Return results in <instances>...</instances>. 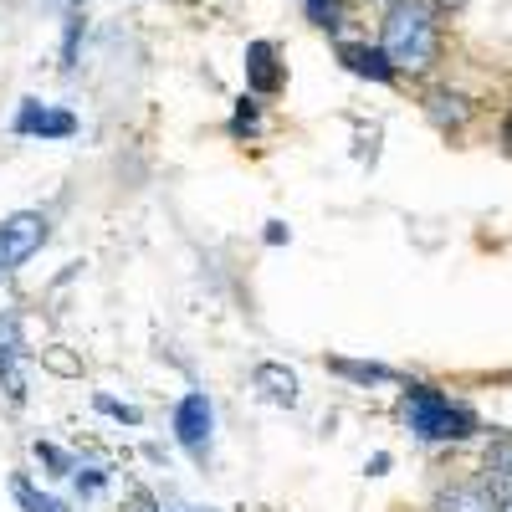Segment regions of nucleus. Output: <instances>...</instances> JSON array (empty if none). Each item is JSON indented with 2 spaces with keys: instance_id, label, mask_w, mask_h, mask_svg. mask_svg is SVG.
Masks as SVG:
<instances>
[{
  "instance_id": "19",
  "label": "nucleus",
  "mask_w": 512,
  "mask_h": 512,
  "mask_svg": "<svg viewBox=\"0 0 512 512\" xmlns=\"http://www.w3.org/2000/svg\"><path fill=\"white\" fill-rule=\"evenodd\" d=\"M497 512H512V502H502V507H497Z\"/></svg>"
},
{
  "instance_id": "13",
  "label": "nucleus",
  "mask_w": 512,
  "mask_h": 512,
  "mask_svg": "<svg viewBox=\"0 0 512 512\" xmlns=\"http://www.w3.org/2000/svg\"><path fill=\"white\" fill-rule=\"evenodd\" d=\"M431 118H436L441 128H461V123H466V108H461V98L436 93V98H431Z\"/></svg>"
},
{
  "instance_id": "1",
  "label": "nucleus",
  "mask_w": 512,
  "mask_h": 512,
  "mask_svg": "<svg viewBox=\"0 0 512 512\" xmlns=\"http://www.w3.org/2000/svg\"><path fill=\"white\" fill-rule=\"evenodd\" d=\"M379 52L390 57L395 72H431L441 52V26L431 0H395L390 16H384Z\"/></svg>"
},
{
  "instance_id": "6",
  "label": "nucleus",
  "mask_w": 512,
  "mask_h": 512,
  "mask_svg": "<svg viewBox=\"0 0 512 512\" xmlns=\"http://www.w3.org/2000/svg\"><path fill=\"white\" fill-rule=\"evenodd\" d=\"M482 482L497 492V502H512V436H497V441L487 446Z\"/></svg>"
},
{
  "instance_id": "5",
  "label": "nucleus",
  "mask_w": 512,
  "mask_h": 512,
  "mask_svg": "<svg viewBox=\"0 0 512 512\" xmlns=\"http://www.w3.org/2000/svg\"><path fill=\"white\" fill-rule=\"evenodd\" d=\"M497 492L487 482H451L436 492V512H497Z\"/></svg>"
},
{
  "instance_id": "18",
  "label": "nucleus",
  "mask_w": 512,
  "mask_h": 512,
  "mask_svg": "<svg viewBox=\"0 0 512 512\" xmlns=\"http://www.w3.org/2000/svg\"><path fill=\"white\" fill-rule=\"evenodd\" d=\"M436 6H446V11H456V6H461V0H436Z\"/></svg>"
},
{
  "instance_id": "16",
  "label": "nucleus",
  "mask_w": 512,
  "mask_h": 512,
  "mask_svg": "<svg viewBox=\"0 0 512 512\" xmlns=\"http://www.w3.org/2000/svg\"><path fill=\"white\" fill-rule=\"evenodd\" d=\"M47 364H52L57 374H82V369H77V359H67L62 349H47Z\"/></svg>"
},
{
  "instance_id": "4",
  "label": "nucleus",
  "mask_w": 512,
  "mask_h": 512,
  "mask_svg": "<svg viewBox=\"0 0 512 512\" xmlns=\"http://www.w3.org/2000/svg\"><path fill=\"white\" fill-rule=\"evenodd\" d=\"M175 441L190 456H205L210 451V400L205 395H185L180 400V410H175Z\"/></svg>"
},
{
  "instance_id": "12",
  "label": "nucleus",
  "mask_w": 512,
  "mask_h": 512,
  "mask_svg": "<svg viewBox=\"0 0 512 512\" xmlns=\"http://www.w3.org/2000/svg\"><path fill=\"white\" fill-rule=\"evenodd\" d=\"M328 369L344 374V379H354V384H395V379H400L395 369H384V364H359V359H328Z\"/></svg>"
},
{
  "instance_id": "9",
  "label": "nucleus",
  "mask_w": 512,
  "mask_h": 512,
  "mask_svg": "<svg viewBox=\"0 0 512 512\" xmlns=\"http://www.w3.org/2000/svg\"><path fill=\"white\" fill-rule=\"evenodd\" d=\"M251 384H256V390H262L272 405H297V374L282 369V364H256Z\"/></svg>"
},
{
  "instance_id": "20",
  "label": "nucleus",
  "mask_w": 512,
  "mask_h": 512,
  "mask_svg": "<svg viewBox=\"0 0 512 512\" xmlns=\"http://www.w3.org/2000/svg\"><path fill=\"white\" fill-rule=\"evenodd\" d=\"M62 6H82V0H62Z\"/></svg>"
},
{
  "instance_id": "17",
  "label": "nucleus",
  "mask_w": 512,
  "mask_h": 512,
  "mask_svg": "<svg viewBox=\"0 0 512 512\" xmlns=\"http://www.w3.org/2000/svg\"><path fill=\"white\" fill-rule=\"evenodd\" d=\"M231 128H236V134H241V128H256V108H251V98L236 108V123H231Z\"/></svg>"
},
{
  "instance_id": "2",
  "label": "nucleus",
  "mask_w": 512,
  "mask_h": 512,
  "mask_svg": "<svg viewBox=\"0 0 512 512\" xmlns=\"http://www.w3.org/2000/svg\"><path fill=\"white\" fill-rule=\"evenodd\" d=\"M400 415L420 441H466L477 425L461 405H451L441 390H431V384H410L405 400H400Z\"/></svg>"
},
{
  "instance_id": "14",
  "label": "nucleus",
  "mask_w": 512,
  "mask_h": 512,
  "mask_svg": "<svg viewBox=\"0 0 512 512\" xmlns=\"http://www.w3.org/2000/svg\"><path fill=\"white\" fill-rule=\"evenodd\" d=\"M11 492H16V502L26 507V512H62V502H52V497H41V492H31L21 477L11 482Z\"/></svg>"
},
{
  "instance_id": "7",
  "label": "nucleus",
  "mask_w": 512,
  "mask_h": 512,
  "mask_svg": "<svg viewBox=\"0 0 512 512\" xmlns=\"http://www.w3.org/2000/svg\"><path fill=\"white\" fill-rule=\"evenodd\" d=\"M338 62H344L349 72H359V77H374V82H395V67H390V57H384V52H374V47H359V41H344V47H338Z\"/></svg>"
},
{
  "instance_id": "10",
  "label": "nucleus",
  "mask_w": 512,
  "mask_h": 512,
  "mask_svg": "<svg viewBox=\"0 0 512 512\" xmlns=\"http://www.w3.org/2000/svg\"><path fill=\"white\" fill-rule=\"evenodd\" d=\"M16 318H0V379H6V395L26 400V379L16 374Z\"/></svg>"
},
{
  "instance_id": "11",
  "label": "nucleus",
  "mask_w": 512,
  "mask_h": 512,
  "mask_svg": "<svg viewBox=\"0 0 512 512\" xmlns=\"http://www.w3.org/2000/svg\"><path fill=\"white\" fill-rule=\"evenodd\" d=\"M246 72H251V88L256 93H272L277 88V67H272V47H267V41H251V47H246Z\"/></svg>"
},
{
  "instance_id": "15",
  "label": "nucleus",
  "mask_w": 512,
  "mask_h": 512,
  "mask_svg": "<svg viewBox=\"0 0 512 512\" xmlns=\"http://www.w3.org/2000/svg\"><path fill=\"white\" fill-rule=\"evenodd\" d=\"M308 21L333 31L338 21H344V6H338V0H308Z\"/></svg>"
},
{
  "instance_id": "8",
  "label": "nucleus",
  "mask_w": 512,
  "mask_h": 512,
  "mask_svg": "<svg viewBox=\"0 0 512 512\" xmlns=\"http://www.w3.org/2000/svg\"><path fill=\"white\" fill-rule=\"evenodd\" d=\"M72 113H52V108H36V103H26L21 108V118H16V134H47V139H67L72 134Z\"/></svg>"
},
{
  "instance_id": "3",
  "label": "nucleus",
  "mask_w": 512,
  "mask_h": 512,
  "mask_svg": "<svg viewBox=\"0 0 512 512\" xmlns=\"http://www.w3.org/2000/svg\"><path fill=\"white\" fill-rule=\"evenodd\" d=\"M41 241H47V216H41V210H16V216L0 221V277L26 267L41 251Z\"/></svg>"
}]
</instances>
